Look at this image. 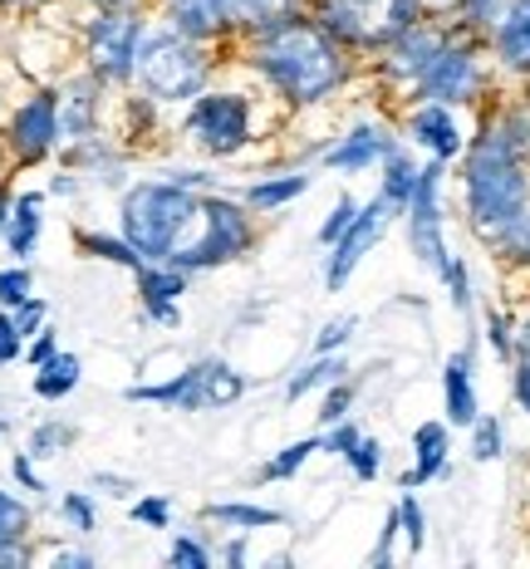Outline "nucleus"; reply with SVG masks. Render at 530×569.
<instances>
[{
    "instance_id": "nucleus-1",
    "label": "nucleus",
    "mask_w": 530,
    "mask_h": 569,
    "mask_svg": "<svg viewBox=\"0 0 530 569\" xmlns=\"http://www.w3.org/2000/svg\"><path fill=\"white\" fill-rule=\"evenodd\" d=\"M530 118L501 113L487 118L471 148L462 152V192H467V221L481 241H491L501 227L530 207Z\"/></svg>"
},
{
    "instance_id": "nucleus-2",
    "label": "nucleus",
    "mask_w": 530,
    "mask_h": 569,
    "mask_svg": "<svg viewBox=\"0 0 530 569\" xmlns=\"http://www.w3.org/2000/svg\"><path fill=\"white\" fill-rule=\"evenodd\" d=\"M246 59H251L256 74H261L286 103H294V109L324 103L329 93H339L353 74V64H349L353 54L320 26V20H310V10L286 20V26H270L261 34H251V40H246Z\"/></svg>"
},
{
    "instance_id": "nucleus-3",
    "label": "nucleus",
    "mask_w": 530,
    "mask_h": 569,
    "mask_svg": "<svg viewBox=\"0 0 530 569\" xmlns=\"http://www.w3.org/2000/svg\"><path fill=\"white\" fill-rule=\"evenodd\" d=\"M202 201L207 192L182 182H138L128 187L123 197V241L133 246L143 260H162V266H177L182 251L197 241V227H202Z\"/></svg>"
},
{
    "instance_id": "nucleus-4",
    "label": "nucleus",
    "mask_w": 530,
    "mask_h": 569,
    "mask_svg": "<svg viewBox=\"0 0 530 569\" xmlns=\"http://www.w3.org/2000/svg\"><path fill=\"white\" fill-rule=\"evenodd\" d=\"M133 79L143 89V99L152 103H187L207 89L211 79V54L202 40L182 34L177 26H148L138 40V59H133Z\"/></svg>"
},
{
    "instance_id": "nucleus-5",
    "label": "nucleus",
    "mask_w": 530,
    "mask_h": 569,
    "mask_svg": "<svg viewBox=\"0 0 530 569\" xmlns=\"http://www.w3.org/2000/svg\"><path fill=\"white\" fill-rule=\"evenodd\" d=\"M304 10H310V20H320L349 54H379L412 20H422L418 0H304Z\"/></svg>"
},
{
    "instance_id": "nucleus-6",
    "label": "nucleus",
    "mask_w": 530,
    "mask_h": 569,
    "mask_svg": "<svg viewBox=\"0 0 530 569\" xmlns=\"http://www.w3.org/2000/svg\"><path fill=\"white\" fill-rule=\"evenodd\" d=\"M487 34L467 30L462 20H452V34H447V44L438 50V59L428 64V74L418 79V89H412V99L418 103H447V109H457V103H477L481 89H487Z\"/></svg>"
},
{
    "instance_id": "nucleus-7",
    "label": "nucleus",
    "mask_w": 530,
    "mask_h": 569,
    "mask_svg": "<svg viewBox=\"0 0 530 569\" xmlns=\"http://www.w3.org/2000/svg\"><path fill=\"white\" fill-rule=\"evenodd\" d=\"M256 246V221H251V207L231 197H211L202 201V227H197V241L182 251L177 270L197 276V270H217V266H231L241 260L246 251Z\"/></svg>"
},
{
    "instance_id": "nucleus-8",
    "label": "nucleus",
    "mask_w": 530,
    "mask_h": 569,
    "mask_svg": "<svg viewBox=\"0 0 530 569\" xmlns=\"http://www.w3.org/2000/svg\"><path fill=\"white\" fill-rule=\"evenodd\" d=\"M148 20L138 6H113V10H93L89 30H84V59L89 74L103 84H123L133 79V59H138V40H143Z\"/></svg>"
},
{
    "instance_id": "nucleus-9",
    "label": "nucleus",
    "mask_w": 530,
    "mask_h": 569,
    "mask_svg": "<svg viewBox=\"0 0 530 569\" xmlns=\"http://www.w3.org/2000/svg\"><path fill=\"white\" fill-rule=\"evenodd\" d=\"M187 133L202 152H217V158H231L251 142V103L246 93H197L192 109H187Z\"/></svg>"
},
{
    "instance_id": "nucleus-10",
    "label": "nucleus",
    "mask_w": 530,
    "mask_h": 569,
    "mask_svg": "<svg viewBox=\"0 0 530 569\" xmlns=\"http://www.w3.org/2000/svg\"><path fill=\"white\" fill-rule=\"evenodd\" d=\"M442 172H447L442 158L422 162V168H418V187H412V201H408L412 256H418V266H428L438 280H442L447 260H452V251H447V241H442Z\"/></svg>"
},
{
    "instance_id": "nucleus-11",
    "label": "nucleus",
    "mask_w": 530,
    "mask_h": 569,
    "mask_svg": "<svg viewBox=\"0 0 530 569\" xmlns=\"http://www.w3.org/2000/svg\"><path fill=\"white\" fill-rule=\"evenodd\" d=\"M452 20L422 16V20H412V26L398 34L388 50L373 54V59H379V79H383V84H393V89H403V93L418 89V79L428 74V64L438 59V50L447 44V34H452Z\"/></svg>"
},
{
    "instance_id": "nucleus-12",
    "label": "nucleus",
    "mask_w": 530,
    "mask_h": 569,
    "mask_svg": "<svg viewBox=\"0 0 530 569\" xmlns=\"http://www.w3.org/2000/svg\"><path fill=\"white\" fill-rule=\"evenodd\" d=\"M388 217H398V211L383 201V192L373 197L369 207H359V217L349 221V231L329 246V251H334V256H329V266H324V284H329V290H344V280L359 270V260L369 256L373 246H379V236L388 231Z\"/></svg>"
},
{
    "instance_id": "nucleus-13",
    "label": "nucleus",
    "mask_w": 530,
    "mask_h": 569,
    "mask_svg": "<svg viewBox=\"0 0 530 569\" xmlns=\"http://www.w3.org/2000/svg\"><path fill=\"white\" fill-rule=\"evenodd\" d=\"M59 142V93H34V99L10 118V152L20 162H40Z\"/></svg>"
},
{
    "instance_id": "nucleus-14",
    "label": "nucleus",
    "mask_w": 530,
    "mask_h": 569,
    "mask_svg": "<svg viewBox=\"0 0 530 569\" xmlns=\"http://www.w3.org/2000/svg\"><path fill=\"white\" fill-rule=\"evenodd\" d=\"M491 59L506 74H530V0H511L487 34Z\"/></svg>"
},
{
    "instance_id": "nucleus-15",
    "label": "nucleus",
    "mask_w": 530,
    "mask_h": 569,
    "mask_svg": "<svg viewBox=\"0 0 530 569\" xmlns=\"http://www.w3.org/2000/svg\"><path fill=\"white\" fill-rule=\"evenodd\" d=\"M408 138L442 162H452L467 152V138H462V128H457V118L447 103H418V109L408 113Z\"/></svg>"
},
{
    "instance_id": "nucleus-16",
    "label": "nucleus",
    "mask_w": 530,
    "mask_h": 569,
    "mask_svg": "<svg viewBox=\"0 0 530 569\" xmlns=\"http://www.w3.org/2000/svg\"><path fill=\"white\" fill-rule=\"evenodd\" d=\"M388 148H393L388 128L359 123V128H349V133L334 142V148H324V168H334V172H363V168H373V162H383Z\"/></svg>"
},
{
    "instance_id": "nucleus-17",
    "label": "nucleus",
    "mask_w": 530,
    "mask_h": 569,
    "mask_svg": "<svg viewBox=\"0 0 530 569\" xmlns=\"http://www.w3.org/2000/svg\"><path fill=\"white\" fill-rule=\"evenodd\" d=\"M162 20L177 26L182 34H192V40L211 44L217 34H231L227 26V0H158Z\"/></svg>"
},
{
    "instance_id": "nucleus-18",
    "label": "nucleus",
    "mask_w": 530,
    "mask_h": 569,
    "mask_svg": "<svg viewBox=\"0 0 530 569\" xmlns=\"http://www.w3.org/2000/svg\"><path fill=\"white\" fill-rule=\"evenodd\" d=\"M99 93L103 79H74L64 93H59V138L69 142H84L93 138V123H99Z\"/></svg>"
},
{
    "instance_id": "nucleus-19",
    "label": "nucleus",
    "mask_w": 530,
    "mask_h": 569,
    "mask_svg": "<svg viewBox=\"0 0 530 569\" xmlns=\"http://www.w3.org/2000/svg\"><path fill=\"white\" fill-rule=\"evenodd\" d=\"M442 402H447V422L471 427L481 418L477 408V373H471V349H457L442 369Z\"/></svg>"
},
{
    "instance_id": "nucleus-20",
    "label": "nucleus",
    "mask_w": 530,
    "mask_h": 569,
    "mask_svg": "<svg viewBox=\"0 0 530 569\" xmlns=\"http://www.w3.org/2000/svg\"><path fill=\"white\" fill-rule=\"evenodd\" d=\"M412 452H418V461H412V471H403V491L438 481L447 471V452H452V432H447V422H422L418 432H412Z\"/></svg>"
},
{
    "instance_id": "nucleus-21",
    "label": "nucleus",
    "mask_w": 530,
    "mask_h": 569,
    "mask_svg": "<svg viewBox=\"0 0 530 569\" xmlns=\"http://www.w3.org/2000/svg\"><path fill=\"white\" fill-rule=\"evenodd\" d=\"M294 16H304V0H227V26L246 40L270 26H286Z\"/></svg>"
},
{
    "instance_id": "nucleus-22",
    "label": "nucleus",
    "mask_w": 530,
    "mask_h": 569,
    "mask_svg": "<svg viewBox=\"0 0 530 569\" xmlns=\"http://www.w3.org/2000/svg\"><path fill=\"white\" fill-rule=\"evenodd\" d=\"M412 187H418V162H412L408 152L393 142V148H388V158H383V187H379V192H383V201L393 211H408Z\"/></svg>"
},
{
    "instance_id": "nucleus-23",
    "label": "nucleus",
    "mask_w": 530,
    "mask_h": 569,
    "mask_svg": "<svg viewBox=\"0 0 530 569\" xmlns=\"http://www.w3.org/2000/svg\"><path fill=\"white\" fill-rule=\"evenodd\" d=\"M339 378H349V363H344V353H314L310 363H304L300 373L286 383V398L290 402H300L304 393H314V388H329V383H339Z\"/></svg>"
},
{
    "instance_id": "nucleus-24",
    "label": "nucleus",
    "mask_w": 530,
    "mask_h": 569,
    "mask_svg": "<svg viewBox=\"0 0 530 569\" xmlns=\"http://www.w3.org/2000/svg\"><path fill=\"white\" fill-rule=\"evenodd\" d=\"M138 290H143V310H152V305H172L177 295H187V270L148 260V266L138 270Z\"/></svg>"
},
{
    "instance_id": "nucleus-25",
    "label": "nucleus",
    "mask_w": 530,
    "mask_h": 569,
    "mask_svg": "<svg viewBox=\"0 0 530 569\" xmlns=\"http://www.w3.org/2000/svg\"><path fill=\"white\" fill-rule=\"evenodd\" d=\"M304 192H310V177H304V172L266 177V182L246 187V207H251V211H276V207H286V201L304 197Z\"/></svg>"
},
{
    "instance_id": "nucleus-26",
    "label": "nucleus",
    "mask_w": 530,
    "mask_h": 569,
    "mask_svg": "<svg viewBox=\"0 0 530 569\" xmlns=\"http://www.w3.org/2000/svg\"><path fill=\"white\" fill-rule=\"evenodd\" d=\"M207 520L227 530H266V526H286V516L270 511V506H241V501H217L207 506Z\"/></svg>"
},
{
    "instance_id": "nucleus-27",
    "label": "nucleus",
    "mask_w": 530,
    "mask_h": 569,
    "mask_svg": "<svg viewBox=\"0 0 530 569\" xmlns=\"http://www.w3.org/2000/svg\"><path fill=\"white\" fill-rule=\"evenodd\" d=\"M74 388H79V359L74 353H54V359H44L40 373H34V393L50 398V402L69 398Z\"/></svg>"
},
{
    "instance_id": "nucleus-28",
    "label": "nucleus",
    "mask_w": 530,
    "mask_h": 569,
    "mask_svg": "<svg viewBox=\"0 0 530 569\" xmlns=\"http://www.w3.org/2000/svg\"><path fill=\"white\" fill-rule=\"evenodd\" d=\"M6 236H10V251H16V256L34 251V241H40V197H34V192H26L16 207H10Z\"/></svg>"
},
{
    "instance_id": "nucleus-29",
    "label": "nucleus",
    "mask_w": 530,
    "mask_h": 569,
    "mask_svg": "<svg viewBox=\"0 0 530 569\" xmlns=\"http://www.w3.org/2000/svg\"><path fill=\"white\" fill-rule=\"evenodd\" d=\"M487 246L506 260V266H521V270H530V207L511 221V227H501L497 236H491Z\"/></svg>"
},
{
    "instance_id": "nucleus-30",
    "label": "nucleus",
    "mask_w": 530,
    "mask_h": 569,
    "mask_svg": "<svg viewBox=\"0 0 530 569\" xmlns=\"http://www.w3.org/2000/svg\"><path fill=\"white\" fill-rule=\"evenodd\" d=\"M79 251H89L93 260H113L123 270H143L148 260L133 251L128 241H113V236H99V231H79Z\"/></svg>"
},
{
    "instance_id": "nucleus-31",
    "label": "nucleus",
    "mask_w": 530,
    "mask_h": 569,
    "mask_svg": "<svg viewBox=\"0 0 530 569\" xmlns=\"http://www.w3.org/2000/svg\"><path fill=\"white\" fill-rule=\"evenodd\" d=\"M314 452H324V442L320 437H304V442H290L280 457H270L266 467H261V481H286V477H294V471L304 467Z\"/></svg>"
},
{
    "instance_id": "nucleus-32",
    "label": "nucleus",
    "mask_w": 530,
    "mask_h": 569,
    "mask_svg": "<svg viewBox=\"0 0 530 569\" xmlns=\"http://www.w3.org/2000/svg\"><path fill=\"white\" fill-rule=\"evenodd\" d=\"M246 388H251V378L236 373L231 363L217 359V363H211V383H207V408H227V402H236Z\"/></svg>"
},
{
    "instance_id": "nucleus-33",
    "label": "nucleus",
    "mask_w": 530,
    "mask_h": 569,
    "mask_svg": "<svg viewBox=\"0 0 530 569\" xmlns=\"http://www.w3.org/2000/svg\"><path fill=\"white\" fill-rule=\"evenodd\" d=\"M501 452H506L501 418H477L471 422V461H497Z\"/></svg>"
},
{
    "instance_id": "nucleus-34",
    "label": "nucleus",
    "mask_w": 530,
    "mask_h": 569,
    "mask_svg": "<svg viewBox=\"0 0 530 569\" xmlns=\"http://www.w3.org/2000/svg\"><path fill=\"white\" fill-rule=\"evenodd\" d=\"M506 6H511V0H457V20L477 34H491V26L501 20Z\"/></svg>"
},
{
    "instance_id": "nucleus-35",
    "label": "nucleus",
    "mask_w": 530,
    "mask_h": 569,
    "mask_svg": "<svg viewBox=\"0 0 530 569\" xmlns=\"http://www.w3.org/2000/svg\"><path fill=\"white\" fill-rule=\"evenodd\" d=\"M26 530H30V506L0 491V545L26 540Z\"/></svg>"
},
{
    "instance_id": "nucleus-36",
    "label": "nucleus",
    "mask_w": 530,
    "mask_h": 569,
    "mask_svg": "<svg viewBox=\"0 0 530 569\" xmlns=\"http://www.w3.org/2000/svg\"><path fill=\"white\" fill-rule=\"evenodd\" d=\"M74 427H64V422H44V427H34V437H30V457H59L69 442H74Z\"/></svg>"
},
{
    "instance_id": "nucleus-37",
    "label": "nucleus",
    "mask_w": 530,
    "mask_h": 569,
    "mask_svg": "<svg viewBox=\"0 0 530 569\" xmlns=\"http://www.w3.org/2000/svg\"><path fill=\"white\" fill-rule=\"evenodd\" d=\"M398 516H403V536H408V550L418 555L422 545H428V516H422L418 496H403V501H398Z\"/></svg>"
},
{
    "instance_id": "nucleus-38",
    "label": "nucleus",
    "mask_w": 530,
    "mask_h": 569,
    "mask_svg": "<svg viewBox=\"0 0 530 569\" xmlns=\"http://www.w3.org/2000/svg\"><path fill=\"white\" fill-rule=\"evenodd\" d=\"M487 339H491V349H497L501 363H516V325L501 310L487 315Z\"/></svg>"
},
{
    "instance_id": "nucleus-39",
    "label": "nucleus",
    "mask_w": 530,
    "mask_h": 569,
    "mask_svg": "<svg viewBox=\"0 0 530 569\" xmlns=\"http://www.w3.org/2000/svg\"><path fill=\"white\" fill-rule=\"evenodd\" d=\"M344 461L353 467V477H359V481H373V477H379V467H383V447L373 442V437H359V447H353Z\"/></svg>"
},
{
    "instance_id": "nucleus-40",
    "label": "nucleus",
    "mask_w": 530,
    "mask_h": 569,
    "mask_svg": "<svg viewBox=\"0 0 530 569\" xmlns=\"http://www.w3.org/2000/svg\"><path fill=\"white\" fill-rule=\"evenodd\" d=\"M353 329H359V315H344V319H329V325L314 335V353H339L344 343L353 339Z\"/></svg>"
},
{
    "instance_id": "nucleus-41",
    "label": "nucleus",
    "mask_w": 530,
    "mask_h": 569,
    "mask_svg": "<svg viewBox=\"0 0 530 569\" xmlns=\"http://www.w3.org/2000/svg\"><path fill=\"white\" fill-rule=\"evenodd\" d=\"M349 408H353V383H349V378H339V383H329V393H324L320 422H324V427L344 422V418H349Z\"/></svg>"
},
{
    "instance_id": "nucleus-42",
    "label": "nucleus",
    "mask_w": 530,
    "mask_h": 569,
    "mask_svg": "<svg viewBox=\"0 0 530 569\" xmlns=\"http://www.w3.org/2000/svg\"><path fill=\"white\" fill-rule=\"evenodd\" d=\"M353 217H359V201H353V197H339V201H334V211H329L324 227H320V246H334L339 236L349 231V221H353Z\"/></svg>"
},
{
    "instance_id": "nucleus-43",
    "label": "nucleus",
    "mask_w": 530,
    "mask_h": 569,
    "mask_svg": "<svg viewBox=\"0 0 530 569\" xmlns=\"http://www.w3.org/2000/svg\"><path fill=\"white\" fill-rule=\"evenodd\" d=\"M442 280H447V290H452V305H457V315H471V276H467V260H447V270H442Z\"/></svg>"
},
{
    "instance_id": "nucleus-44",
    "label": "nucleus",
    "mask_w": 530,
    "mask_h": 569,
    "mask_svg": "<svg viewBox=\"0 0 530 569\" xmlns=\"http://www.w3.org/2000/svg\"><path fill=\"white\" fill-rule=\"evenodd\" d=\"M30 284H34V276L26 266L0 270V305H10V310H16V305H26L30 300Z\"/></svg>"
},
{
    "instance_id": "nucleus-45",
    "label": "nucleus",
    "mask_w": 530,
    "mask_h": 569,
    "mask_svg": "<svg viewBox=\"0 0 530 569\" xmlns=\"http://www.w3.org/2000/svg\"><path fill=\"white\" fill-rule=\"evenodd\" d=\"M398 530H403V516H398V506H393V511L383 516V530H379V545H373L369 565H379V569L393 565V540H398Z\"/></svg>"
},
{
    "instance_id": "nucleus-46",
    "label": "nucleus",
    "mask_w": 530,
    "mask_h": 569,
    "mask_svg": "<svg viewBox=\"0 0 530 569\" xmlns=\"http://www.w3.org/2000/svg\"><path fill=\"white\" fill-rule=\"evenodd\" d=\"M172 565H177V569H207V565H211V555H207V545L197 540V536H177V545H172Z\"/></svg>"
},
{
    "instance_id": "nucleus-47",
    "label": "nucleus",
    "mask_w": 530,
    "mask_h": 569,
    "mask_svg": "<svg viewBox=\"0 0 530 569\" xmlns=\"http://www.w3.org/2000/svg\"><path fill=\"white\" fill-rule=\"evenodd\" d=\"M359 427H353L349 418L344 422H334V432H329V437H320V442H324V452H334V457H349L353 452V447H359Z\"/></svg>"
},
{
    "instance_id": "nucleus-48",
    "label": "nucleus",
    "mask_w": 530,
    "mask_h": 569,
    "mask_svg": "<svg viewBox=\"0 0 530 569\" xmlns=\"http://www.w3.org/2000/svg\"><path fill=\"white\" fill-rule=\"evenodd\" d=\"M64 520H74L79 536H89V530H93V506H89V496H64Z\"/></svg>"
},
{
    "instance_id": "nucleus-49",
    "label": "nucleus",
    "mask_w": 530,
    "mask_h": 569,
    "mask_svg": "<svg viewBox=\"0 0 530 569\" xmlns=\"http://www.w3.org/2000/svg\"><path fill=\"white\" fill-rule=\"evenodd\" d=\"M133 520L138 526H152V530H168V501H158V496H152V501H138Z\"/></svg>"
},
{
    "instance_id": "nucleus-50",
    "label": "nucleus",
    "mask_w": 530,
    "mask_h": 569,
    "mask_svg": "<svg viewBox=\"0 0 530 569\" xmlns=\"http://www.w3.org/2000/svg\"><path fill=\"white\" fill-rule=\"evenodd\" d=\"M20 329H16V319L10 315H0V363H16L20 359Z\"/></svg>"
},
{
    "instance_id": "nucleus-51",
    "label": "nucleus",
    "mask_w": 530,
    "mask_h": 569,
    "mask_svg": "<svg viewBox=\"0 0 530 569\" xmlns=\"http://www.w3.org/2000/svg\"><path fill=\"white\" fill-rule=\"evenodd\" d=\"M16 329L20 335H40V319H44V300H26V305H16Z\"/></svg>"
},
{
    "instance_id": "nucleus-52",
    "label": "nucleus",
    "mask_w": 530,
    "mask_h": 569,
    "mask_svg": "<svg viewBox=\"0 0 530 569\" xmlns=\"http://www.w3.org/2000/svg\"><path fill=\"white\" fill-rule=\"evenodd\" d=\"M10 467H16V481H20V486H26V491H34V496H40V491H44L40 471H34V467H30V452H20L16 461H10Z\"/></svg>"
},
{
    "instance_id": "nucleus-53",
    "label": "nucleus",
    "mask_w": 530,
    "mask_h": 569,
    "mask_svg": "<svg viewBox=\"0 0 530 569\" xmlns=\"http://www.w3.org/2000/svg\"><path fill=\"white\" fill-rule=\"evenodd\" d=\"M44 359H54V335H50V329H40L34 343H30V363H34V369H40Z\"/></svg>"
},
{
    "instance_id": "nucleus-54",
    "label": "nucleus",
    "mask_w": 530,
    "mask_h": 569,
    "mask_svg": "<svg viewBox=\"0 0 530 569\" xmlns=\"http://www.w3.org/2000/svg\"><path fill=\"white\" fill-rule=\"evenodd\" d=\"M516 402H521L530 418V363H516Z\"/></svg>"
},
{
    "instance_id": "nucleus-55",
    "label": "nucleus",
    "mask_w": 530,
    "mask_h": 569,
    "mask_svg": "<svg viewBox=\"0 0 530 569\" xmlns=\"http://www.w3.org/2000/svg\"><path fill=\"white\" fill-rule=\"evenodd\" d=\"M422 16H438V20H452L457 16V0H418Z\"/></svg>"
},
{
    "instance_id": "nucleus-56",
    "label": "nucleus",
    "mask_w": 530,
    "mask_h": 569,
    "mask_svg": "<svg viewBox=\"0 0 530 569\" xmlns=\"http://www.w3.org/2000/svg\"><path fill=\"white\" fill-rule=\"evenodd\" d=\"M516 363H530V315L516 325Z\"/></svg>"
},
{
    "instance_id": "nucleus-57",
    "label": "nucleus",
    "mask_w": 530,
    "mask_h": 569,
    "mask_svg": "<svg viewBox=\"0 0 530 569\" xmlns=\"http://www.w3.org/2000/svg\"><path fill=\"white\" fill-rule=\"evenodd\" d=\"M54 565H59V569H89L93 560H89V555H69V550H64V555H54Z\"/></svg>"
},
{
    "instance_id": "nucleus-58",
    "label": "nucleus",
    "mask_w": 530,
    "mask_h": 569,
    "mask_svg": "<svg viewBox=\"0 0 530 569\" xmlns=\"http://www.w3.org/2000/svg\"><path fill=\"white\" fill-rule=\"evenodd\" d=\"M227 560H231V565H246V540H231V550H227Z\"/></svg>"
},
{
    "instance_id": "nucleus-59",
    "label": "nucleus",
    "mask_w": 530,
    "mask_h": 569,
    "mask_svg": "<svg viewBox=\"0 0 530 569\" xmlns=\"http://www.w3.org/2000/svg\"><path fill=\"white\" fill-rule=\"evenodd\" d=\"M30 6H44V0H0V10H30Z\"/></svg>"
},
{
    "instance_id": "nucleus-60",
    "label": "nucleus",
    "mask_w": 530,
    "mask_h": 569,
    "mask_svg": "<svg viewBox=\"0 0 530 569\" xmlns=\"http://www.w3.org/2000/svg\"><path fill=\"white\" fill-rule=\"evenodd\" d=\"M93 10H113V6H138V0H89Z\"/></svg>"
},
{
    "instance_id": "nucleus-61",
    "label": "nucleus",
    "mask_w": 530,
    "mask_h": 569,
    "mask_svg": "<svg viewBox=\"0 0 530 569\" xmlns=\"http://www.w3.org/2000/svg\"><path fill=\"white\" fill-rule=\"evenodd\" d=\"M10 207H16V201H10L6 192H0V231H6V221H10Z\"/></svg>"
}]
</instances>
